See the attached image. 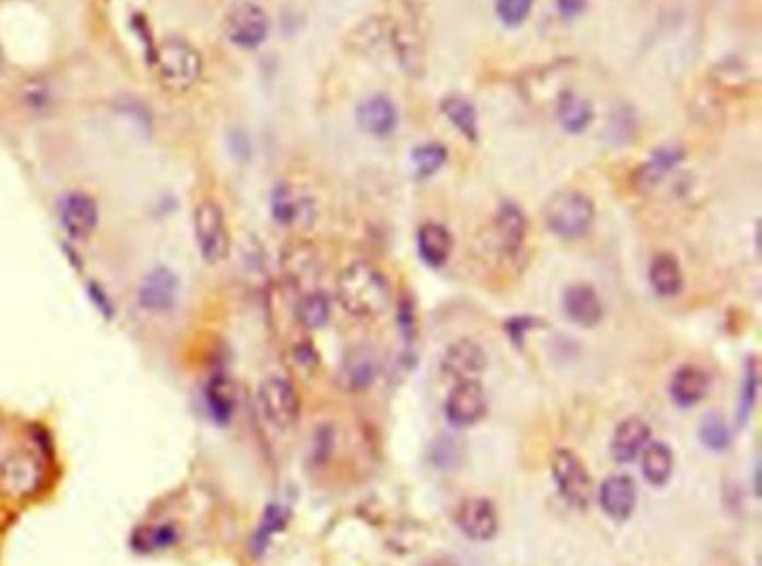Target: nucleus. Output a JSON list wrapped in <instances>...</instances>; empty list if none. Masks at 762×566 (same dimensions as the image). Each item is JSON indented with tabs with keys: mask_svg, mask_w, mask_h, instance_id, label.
I'll list each match as a JSON object with an SVG mask.
<instances>
[{
	"mask_svg": "<svg viewBox=\"0 0 762 566\" xmlns=\"http://www.w3.org/2000/svg\"><path fill=\"white\" fill-rule=\"evenodd\" d=\"M336 296L354 318L373 320L388 311L390 280L369 262H352L338 275Z\"/></svg>",
	"mask_w": 762,
	"mask_h": 566,
	"instance_id": "obj_1",
	"label": "nucleus"
},
{
	"mask_svg": "<svg viewBox=\"0 0 762 566\" xmlns=\"http://www.w3.org/2000/svg\"><path fill=\"white\" fill-rule=\"evenodd\" d=\"M151 66L159 83L172 94L193 90L204 70L198 47L181 36H168L164 43H159Z\"/></svg>",
	"mask_w": 762,
	"mask_h": 566,
	"instance_id": "obj_2",
	"label": "nucleus"
},
{
	"mask_svg": "<svg viewBox=\"0 0 762 566\" xmlns=\"http://www.w3.org/2000/svg\"><path fill=\"white\" fill-rule=\"evenodd\" d=\"M544 222L561 240H580L595 224V204L582 191H559L546 209Z\"/></svg>",
	"mask_w": 762,
	"mask_h": 566,
	"instance_id": "obj_3",
	"label": "nucleus"
},
{
	"mask_svg": "<svg viewBox=\"0 0 762 566\" xmlns=\"http://www.w3.org/2000/svg\"><path fill=\"white\" fill-rule=\"evenodd\" d=\"M45 482L43 459L32 450H12L0 459V499H32Z\"/></svg>",
	"mask_w": 762,
	"mask_h": 566,
	"instance_id": "obj_4",
	"label": "nucleus"
},
{
	"mask_svg": "<svg viewBox=\"0 0 762 566\" xmlns=\"http://www.w3.org/2000/svg\"><path fill=\"white\" fill-rule=\"evenodd\" d=\"M258 410L275 431H291L300 418V394L284 376H266L258 386Z\"/></svg>",
	"mask_w": 762,
	"mask_h": 566,
	"instance_id": "obj_5",
	"label": "nucleus"
},
{
	"mask_svg": "<svg viewBox=\"0 0 762 566\" xmlns=\"http://www.w3.org/2000/svg\"><path fill=\"white\" fill-rule=\"evenodd\" d=\"M193 235L204 262L217 264L230 253V233L224 209L211 198L198 202L193 211Z\"/></svg>",
	"mask_w": 762,
	"mask_h": 566,
	"instance_id": "obj_6",
	"label": "nucleus"
},
{
	"mask_svg": "<svg viewBox=\"0 0 762 566\" xmlns=\"http://www.w3.org/2000/svg\"><path fill=\"white\" fill-rule=\"evenodd\" d=\"M271 32L269 14L262 5L253 3V0H240L235 3L224 19V34L226 38L240 47V50H255L260 47Z\"/></svg>",
	"mask_w": 762,
	"mask_h": 566,
	"instance_id": "obj_7",
	"label": "nucleus"
},
{
	"mask_svg": "<svg viewBox=\"0 0 762 566\" xmlns=\"http://www.w3.org/2000/svg\"><path fill=\"white\" fill-rule=\"evenodd\" d=\"M550 468L561 497L578 508H588L593 499V480L582 459L573 450H557Z\"/></svg>",
	"mask_w": 762,
	"mask_h": 566,
	"instance_id": "obj_8",
	"label": "nucleus"
},
{
	"mask_svg": "<svg viewBox=\"0 0 762 566\" xmlns=\"http://www.w3.org/2000/svg\"><path fill=\"white\" fill-rule=\"evenodd\" d=\"M57 217L70 240H87L99 226V204L85 191H68L57 202Z\"/></svg>",
	"mask_w": 762,
	"mask_h": 566,
	"instance_id": "obj_9",
	"label": "nucleus"
},
{
	"mask_svg": "<svg viewBox=\"0 0 762 566\" xmlns=\"http://www.w3.org/2000/svg\"><path fill=\"white\" fill-rule=\"evenodd\" d=\"M179 292L181 285L177 273L168 267H155L141 278L136 287V303L148 314L164 316L177 307Z\"/></svg>",
	"mask_w": 762,
	"mask_h": 566,
	"instance_id": "obj_10",
	"label": "nucleus"
},
{
	"mask_svg": "<svg viewBox=\"0 0 762 566\" xmlns=\"http://www.w3.org/2000/svg\"><path fill=\"white\" fill-rule=\"evenodd\" d=\"M488 412V394L479 379L456 381L445 401V418L454 428H469Z\"/></svg>",
	"mask_w": 762,
	"mask_h": 566,
	"instance_id": "obj_11",
	"label": "nucleus"
},
{
	"mask_svg": "<svg viewBox=\"0 0 762 566\" xmlns=\"http://www.w3.org/2000/svg\"><path fill=\"white\" fill-rule=\"evenodd\" d=\"M454 522L474 542H488L499 531V512L488 497H465L456 510Z\"/></svg>",
	"mask_w": 762,
	"mask_h": 566,
	"instance_id": "obj_12",
	"label": "nucleus"
},
{
	"mask_svg": "<svg viewBox=\"0 0 762 566\" xmlns=\"http://www.w3.org/2000/svg\"><path fill=\"white\" fill-rule=\"evenodd\" d=\"M486 367H488V354L481 347V343H476L472 339H461L452 343L441 358V369L452 381L479 379V374H484Z\"/></svg>",
	"mask_w": 762,
	"mask_h": 566,
	"instance_id": "obj_13",
	"label": "nucleus"
},
{
	"mask_svg": "<svg viewBox=\"0 0 762 566\" xmlns=\"http://www.w3.org/2000/svg\"><path fill=\"white\" fill-rule=\"evenodd\" d=\"M356 123L369 137H390L398 126V110L385 94H373L356 108Z\"/></svg>",
	"mask_w": 762,
	"mask_h": 566,
	"instance_id": "obj_14",
	"label": "nucleus"
},
{
	"mask_svg": "<svg viewBox=\"0 0 762 566\" xmlns=\"http://www.w3.org/2000/svg\"><path fill=\"white\" fill-rule=\"evenodd\" d=\"M271 213L273 220L284 226H309L315 217L311 200L300 196L289 184L275 186L271 196Z\"/></svg>",
	"mask_w": 762,
	"mask_h": 566,
	"instance_id": "obj_15",
	"label": "nucleus"
},
{
	"mask_svg": "<svg viewBox=\"0 0 762 566\" xmlns=\"http://www.w3.org/2000/svg\"><path fill=\"white\" fill-rule=\"evenodd\" d=\"M599 506L615 522H624L638 506V486L627 475H612L599 488Z\"/></svg>",
	"mask_w": 762,
	"mask_h": 566,
	"instance_id": "obj_16",
	"label": "nucleus"
},
{
	"mask_svg": "<svg viewBox=\"0 0 762 566\" xmlns=\"http://www.w3.org/2000/svg\"><path fill=\"white\" fill-rule=\"evenodd\" d=\"M380 372V358L373 347L358 345L347 352L343 367H341V381L352 392L367 390Z\"/></svg>",
	"mask_w": 762,
	"mask_h": 566,
	"instance_id": "obj_17",
	"label": "nucleus"
},
{
	"mask_svg": "<svg viewBox=\"0 0 762 566\" xmlns=\"http://www.w3.org/2000/svg\"><path fill=\"white\" fill-rule=\"evenodd\" d=\"M648 441H651V428L646 421L638 416L624 418L612 433L610 455L617 463H631L642 455Z\"/></svg>",
	"mask_w": 762,
	"mask_h": 566,
	"instance_id": "obj_18",
	"label": "nucleus"
},
{
	"mask_svg": "<svg viewBox=\"0 0 762 566\" xmlns=\"http://www.w3.org/2000/svg\"><path fill=\"white\" fill-rule=\"evenodd\" d=\"M563 314L580 327H595L604 318V305L591 285L578 282L563 292Z\"/></svg>",
	"mask_w": 762,
	"mask_h": 566,
	"instance_id": "obj_19",
	"label": "nucleus"
},
{
	"mask_svg": "<svg viewBox=\"0 0 762 566\" xmlns=\"http://www.w3.org/2000/svg\"><path fill=\"white\" fill-rule=\"evenodd\" d=\"M495 235L501 251L508 256H514L523 247V243H526L528 220L516 204L505 202L499 207L495 217Z\"/></svg>",
	"mask_w": 762,
	"mask_h": 566,
	"instance_id": "obj_20",
	"label": "nucleus"
},
{
	"mask_svg": "<svg viewBox=\"0 0 762 566\" xmlns=\"http://www.w3.org/2000/svg\"><path fill=\"white\" fill-rule=\"evenodd\" d=\"M416 249L427 267L441 269L452 256V235L443 224L427 222L416 233Z\"/></svg>",
	"mask_w": 762,
	"mask_h": 566,
	"instance_id": "obj_21",
	"label": "nucleus"
},
{
	"mask_svg": "<svg viewBox=\"0 0 762 566\" xmlns=\"http://www.w3.org/2000/svg\"><path fill=\"white\" fill-rule=\"evenodd\" d=\"M282 269H284V275H287V280L296 290L315 285V282L320 280V273H322L315 249H311L307 245H296L287 253H284Z\"/></svg>",
	"mask_w": 762,
	"mask_h": 566,
	"instance_id": "obj_22",
	"label": "nucleus"
},
{
	"mask_svg": "<svg viewBox=\"0 0 762 566\" xmlns=\"http://www.w3.org/2000/svg\"><path fill=\"white\" fill-rule=\"evenodd\" d=\"M204 405H206V412L211 414V418L215 423H219V426H226V423L233 418L235 405H237V394H235L233 381L224 372L213 374L211 379L206 381Z\"/></svg>",
	"mask_w": 762,
	"mask_h": 566,
	"instance_id": "obj_23",
	"label": "nucleus"
},
{
	"mask_svg": "<svg viewBox=\"0 0 762 566\" xmlns=\"http://www.w3.org/2000/svg\"><path fill=\"white\" fill-rule=\"evenodd\" d=\"M684 153L678 146H662L657 149L633 175L635 188L640 191H651V188L659 186L664 181V177L669 175L680 162H682Z\"/></svg>",
	"mask_w": 762,
	"mask_h": 566,
	"instance_id": "obj_24",
	"label": "nucleus"
},
{
	"mask_svg": "<svg viewBox=\"0 0 762 566\" xmlns=\"http://www.w3.org/2000/svg\"><path fill=\"white\" fill-rule=\"evenodd\" d=\"M669 390L680 408H693L709 392V376L695 365H682L680 369H676Z\"/></svg>",
	"mask_w": 762,
	"mask_h": 566,
	"instance_id": "obj_25",
	"label": "nucleus"
},
{
	"mask_svg": "<svg viewBox=\"0 0 762 566\" xmlns=\"http://www.w3.org/2000/svg\"><path fill=\"white\" fill-rule=\"evenodd\" d=\"M390 38L403 70L412 76H420L425 72V52L418 30L412 23H401L392 30Z\"/></svg>",
	"mask_w": 762,
	"mask_h": 566,
	"instance_id": "obj_26",
	"label": "nucleus"
},
{
	"mask_svg": "<svg viewBox=\"0 0 762 566\" xmlns=\"http://www.w3.org/2000/svg\"><path fill=\"white\" fill-rule=\"evenodd\" d=\"M648 282L653 292L662 298L678 296L684 285L680 262L669 253H657L648 267Z\"/></svg>",
	"mask_w": 762,
	"mask_h": 566,
	"instance_id": "obj_27",
	"label": "nucleus"
},
{
	"mask_svg": "<svg viewBox=\"0 0 762 566\" xmlns=\"http://www.w3.org/2000/svg\"><path fill=\"white\" fill-rule=\"evenodd\" d=\"M595 119V110L588 99L578 92H563L557 102V121L570 134H582Z\"/></svg>",
	"mask_w": 762,
	"mask_h": 566,
	"instance_id": "obj_28",
	"label": "nucleus"
},
{
	"mask_svg": "<svg viewBox=\"0 0 762 566\" xmlns=\"http://www.w3.org/2000/svg\"><path fill=\"white\" fill-rule=\"evenodd\" d=\"M642 475L651 486H664L674 475V452L662 441H648L642 450Z\"/></svg>",
	"mask_w": 762,
	"mask_h": 566,
	"instance_id": "obj_29",
	"label": "nucleus"
},
{
	"mask_svg": "<svg viewBox=\"0 0 762 566\" xmlns=\"http://www.w3.org/2000/svg\"><path fill=\"white\" fill-rule=\"evenodd\" d=\"M441 110L448 117V121L467 139L474 141L479 139V115H476L472 102H467L465 97H459V94H450L441 102Z\"/></svg>",
	"mask_w": 762,
	"mask_h": 566,
	"instance_id": "obj_30",
	"label": "nucleus"
},
{
	"mask_svg": "<svg viewBox=\"0 0 762 566\" xmlns=\"http://www.w3.org/2000/svg\"><path fill=\"white\" fill-rule=\"evenodd\" d=\"M289 508L287 506H282V504H269L262 512V520L253 533V540H251V549L255 555H262L266 551V546L271 544V540L284 531V527L289 524Z\"/></svg>",
	"mask_w": 762,
	"mask_h": 566,
	"instance_id": "obj_31",
	"label": "nucleus"
},
{
	"mask_svg": "<svg viewBox=\"0 0 762 566\" xmlns=\"http://www.w3.org/2000/svg\"><path fill=\"white\" fill-rule=\"evenodd\" d=\"M298 320L309 332H315V329H322L329 322L331 316V300L326 294H322L320 290L313 292H305L300 296V303L296 307Z\"/></svg>",
	"mask_w": 762,
	"mask_h": 566,
	"instance_id": "obj_32",
	"label": "nucleus"
},
{
	"mask_svg": "<svg viewBox=\"0 0 762 566\" xmlns=\"http://www.w3.org/2000/svg\"><path fill=\"white\" fill-rule=\"evenodd\" d=\"M448 162V149L443 144H437V141H430V144H420L412 151V166L416 177H432L437 175Z\"/></svg>",
	"mask_w": 762,
	"mask_h": 566,
	"instance_id": "obj_33",
	"label": "nucleus"
},
{
	"mask_svg": "<svg viewBox=\"0 0 762 566\" xmlns=\"http://www.w3.org/2000/svg\"><path fill=\"white\" fill-rule=\"evenodd\" d=\"M700 439L711 450H716V452L727 450L729 441H731V433H729L727 421L721 414L704 416L702 426H700Z\"/></svg>",
	"mask_w": 762,
	"mask_h": 566,
	"instance_id": "obj_34",
	"label": "nucleus"
},
{
	"mask_svg": "<svg viewBox=\"0 0 762 566\" xmlns=\"http://www.w3.org/2000/svg\"><path fill=\"white\" fill-rule=\"evenodd\" d=\"M175 540H177V533L170 524H155V527L144 529V533L134 538V546L139 551L155 553V551L170 549L175 544Z\"/></svg>",
	"mask_w": 762,
	"mask_h": 566,
	"instance_id": "obj_35",
	"label": "nucleus"
},
{
	"mask_svg": "<svg viewBox=\"0 0 762 566\" xmlns=\"http://www.w3.org/2000/svg\"><path fill=\"white\" fill-rule=\"evenodd\" d=\"M758 361L755 356H751L745 365V376H742V392H740V412H738V421L745 423L749 418V414L753 412L755 399H758Z\"/></svg>",
	"mask_w": 762,
	"mask_h": 566,
	"instance_id": "obj_36",
	"label": "nucleus"
},
{
	"mask_svg": "<svg viewBox=\"0 0 762 566\" xmlns=\"http://www.w3.org/2000/svg\"><path fill=\"white\" fill-rule=\"evenodd\" d=\"M535 0H497V16L503 25L516 27L533 12Z\"/></svg>",
	"mask_w": 762,
	"mask_h": 566,
	"instance_id": "obj_37",
	"label": "nucleus"
},
{
	"mask_svg": "<svg viewBox=\"0 0 762 566\" xmlns=\"http://www.w3.org/2000/svg\"><path fill=\"white\" fill-rule=\"evenodd\" d=\"M85 290H87V296H90L92 305L99 309V314H102V316H106V318H112V316H115V305H112V298H110V294H108V292H106V290L99 285L97 280H90Z\"/></svg>",
	"mask_w": 762,
	"mask_h": 566,
	"instance_id": "obj_38",
	"label": "nucleus"
},
{
	"mask_svg": "<svg viewBox=\"0 0 762 566\" xmlns=\"http://www.w3.org/2000/svg\"><path fill=\"white\" fill-rule=\"evenodd\" d=\"M25 92H27V106L29 108H45L47 104H50V87H47L43 81H32L27 87H25Z\"/></svg>",
	"mask_w": 762,
	"mask_h": 566,
	"instance_id": "obj_39",
	"label": "nucleus"
},
{
	"mask_svg": "<svg viewBox=\"0 0 762 566\" xmlns=\"http://www.w3.org/2000/svg\"><path fill=\"white\" fill-rule=\"evenodd\" d=\"M291 358H294V365L298 369H305V372H311L315 365H318V352L309 345V343H300L291 350Z\"/></svg>",
	"mask_w": 762,
	"mask_h": 566,
	"instance_id": "obj_40",
	"label": "nucleus"
},
{
	"mask_svg": "<svg viewBox=\"0 0 762 566\" xmlns=\"http://www.w3.org/2000/svg\"><path fill=\"white\" fill-rule=\"evenodd\" d=\"M533 327H539V320L537 318H510L505 322V329H508V334H510V341H516L521 343L523 337H526L528 329Z\"/></svg>",
	"mask_w": 762,
	"mask_h": 566,
	"instance_id": "obj_41",
	"label": "nucleus"
},
{
	"mask_svg": "<svg viewBox=\"0 0 762 566\" xmlns=\"http://www.w3.org/2000/svg\"><path fill=\"white\" fill-rule=\"evenodd\" d=\"M588 0H557V10L563 19H578L586 12Z\"/></svg>",
	"mask_w": 762,
	"mask_h": 566,
	"instance_id": "obj_42",
	"label": "nucleus"
},
{
	"mask_svg": "<svg viewBox=\"0 0 762 566\" xmlns=\"http://www.w3.org/2000/svg\"><path fill=\"white\" fill-rule=\"evenodd\" d=\"M432 566H459V564L452 562V559H439V562H434Z\"/></svg>",
	"mask_w": 762,
	"mask_h": 566,
	"instance_id": "obj_43",
	"label": "nucleus"
},
{
	"mask_svg": "<svg viewBox=\"0 0 762 566\" xmlns=\"http://www.w3.org/2000/svg\"><path fill=\"white\" fill-rule=\"evenodd\" d=\"M3 435H5V418L0 414V441H3Z\"/></svg>",
	"mask_w": 762,
	"mask_h": 566,
	"instance_id": "obj_44",
	"label": "nucleus"
},
{
	"mask_svg": "<svg viewBox=\"0 0 762 566\" xmlns=\"http://www.w3.org/2000/svg\"><path fill=\"white\" fill-rule=\"evenodd\" d=\"M0 63H3V52H0Z\"/></svg>",
	"mask_w": 762,
	"mask_h": 566,
	"instance_id": "obj_45",
	"label": "nucleus"
}]
</instances>
